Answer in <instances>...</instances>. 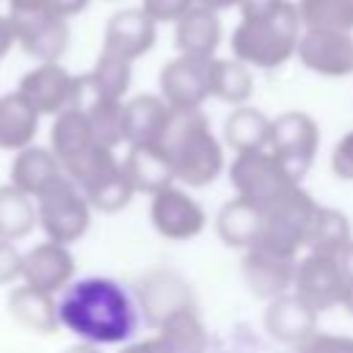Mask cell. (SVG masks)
Masks as SVG:
<instances>
[{
    "label": "cell",
    "instance_id": "obj_1",
    "mask_svg": "<svg viewBox=\"0 0 353 353\" xmlns=\"http://www.w3.org/2000/svg\"><path fill=\"white\" fill-rule=\"evenodd\" d=\"M138 303L119 281L85 276L72 281L58 298L61 328L88 345H127L138 331Z\"/></svg>",
    "mask_w": 353,
    "mask_h": 353
},
{
    "label": "cell",
    "instance_id": "obj_2",
    "mask_svg": "<svg viewBox=\"0 0 353 353\" xmlns=\"http://www.w3.org/2000/svg\"><path fill=\"white\" fill-rule=\"evenodd\" d=\"M303 33L295 3L290 0H243L240 22L232 30V58L254 69H279L287 63Z\"/></svg>",
    "mask_w": 353,
    "mask_h": 353
},
{
    "label": "cell",
    "instance_id": "obj_3",
    "mask_svg": "<svg viewBox=\"0 0 353 353\" xmlns=\"http://www.w3.org/2000/svg\"><path fill=\"white\" fill-rule=\"evenodd\" d=\"M157 146L168 154L176 185L182 188H207L226 168L223 141L215 138L201 110H171Z\"/></svg>",
    "mask_w": 353,
    "mask_h": 353
},
{
    "label": "cell",
    "instance_id": "obj_4",
    "mask_svg": "<svg viewBox=\"0 0 353 353\" xmlns=\"http://www.w3.org/2000/svg\"><path fill=\"white\" fill-rule=\"evenodd\" d=\"M317 210L320 204L312 199L309 190H303V185L292 188L287 196H281L276 204L265 210V226L256 245L298 259V251L306 248V237Z\"/></svg>",
    "mask_w": 353,
    "mask_h": 353
},
{
    "label": "cell",
    "instance_id": "obj_5",
    "mask_svg": "<svg viewBox=\"0 0 353 353\" xmlns=\"http://www.w3.org/2000/svg\"><path fill=\"white\" fill-rule=\"evenodd\" d=\"M229 182L234 188V196L248 199L262 212L301 185L270 149L234 154L229 165Z\"/></svg>",
    "mask_w": 353,
    "mask_h": 353
},
{
    "label": "cell",
    "instance_id": "obj_6",
    "mask_svg": "<svg viewBox=\"0 0 353 353\" xmlns=\"http://www.w3.org/2000/svg\"><path fill=\"white\" fill-rule=\"evenodd\" d=\"M36 207H39V229L52 243L72 245L91 226L94 210L85 199V193L69 176L58 179L50 190H44L36 199Z\"/></svg>",
    "mask_w": 353,
    "mask_h": 353
},
{
    "label": "cell",
    "instance_id": "obj_7",
    "mask_svg": "<svg viewBox=\"0 0 353 353\" xmlns=\"http://www.w3.org/2000/svg\"><path fill=\"white\" fill-rule=\"evenodd\" d=\"M135 303L143 323L157 331L174 314L196 309V292L182 273L152 268L135 281Z\"/></svg>",
    "mask_w": 353,
    "mask_h": 353
},
{
    "label": "cell",
    "instance_id": "obj_8",
    "mask_svg": "<svg viewBox=\"0 0 353 353\" xmlns=\"http://www.w3.org/2000/svg\"><path fill=\"white\" fill-rule=\"evenodd\" d=\"M284 168L301 182L320 149V127L303 110H284L270 124V146H268Z\"/></svg>",
    "mask_w": 353,
    "mask_h": 353
},
{
    "label": "cell",
    "instance_id": "obj_9",
    "mask_svg": "<svg viewBox=\"0 0 353 353\" xmlns=\"http://www.w3.org/2000/svg\"><path fill=\"white\" fill-rule=\"evenodd\" d=\"M157 85L171 110H201L212 97V58L176 55L160 69Z\"/></svg>",
    "mask_w": 353,
    "mask_h": 353
},
{
    "label": "cell",
    "instance_id": "obj_10",
    "mask_svg": "<svg viewBox=\"0 0 353 353\" xmlns=\"http://www.w3.org/2000/svg\"><path fill=\"white\" fill-rule=\"evenodd\" d=\"M149 221H152V229L160 237H165L171 243H188V240H193L204 232L207 212L190 196L188 188L171 185V188H163L160 193L152 196Z\"/></svg>",
    "mask_w": 353,
    "mask_h": 353
},
{
    "label": "cell",
    "instance_id": "obj_11",
    "mask_svg": "<svg viewBox=\"0 0 353 353\" xmlns=\"http://www.w3.org/2000/svg\"><path fill=\"white\" fill-rule=\"evenodd\" d=\"M17 44L39 63H55L69 47V22L52 11H11Z\"/></svg>",
    "mask_w": 353,
    "mask_h": 353
},
{
    "label": "cell",
    "instance_id": "obj_12",
    "mask_svg": "<svg viewBox=\"0 0 353 353\" xmlns=\"http://www.w3.org/2000/svg\"><path fill=\"white\" fill-rule=\"evenodd\" d=\"M292 292L301 301H306L320 314V312H328V309L342 306L345 292H347V279L342 276V270H339V265H336L334 256L306 251L298 259Z\"/></svg>",
    "mask_w": 353,
    "mask_h": 353
},
{
    "label": "cell",
    "instance_id": "obj_13",
    "mask_svg": "<svg viewBox=\"0 0 353 353\" xmlns=\"http://www.w3.org/2000/svg\"><path fill=\"white\" fill-rule=\"evenodd\" d=\"M295 55L303 69L320 77H347L353 74V33L303 28Z\"/></svg>",
    "mask_w": 353,
    "mask_h": 353
},
{
    "label": "cell",
    "instance_id": "obj_14",
    "mask_svg": "<svg viewBox=\"0 0 353 353\" xmlns=\"http://www.w3.org/2000/svg\"><path fill=\"white\" fill-rule=\"evenodd\" d=\"M240 270H243V281H245L248 292L268 303V301H273L279 295L292 292L298 259L273 254V251H268L262 245H254V248L243 251Z\"/></svg>",
    "mask_w": 353,
    "mask_h": 353
},
{
    "label": "cell",
    "instance_id": "obj_15",
    "mask_svg": "<svg viewBox=\"0 0 353 353\" xmlns=\"http://www.w3.org/2000/svg\"><path fill=\"white\" fill-rule=\"evenodd\" d=\"M74 270L77 265L69 245L44 240L22 251V281L50 295H61L74 281Z\"/></svg>",
    "mask_w": 353,
    "mask_h": 353
},
{
    "label": "cell",
    "instance_id": "obj_16",
    "mask_svg": "<svg viewBox=\"0 0 353 353\" xmlns=\"http://www.w3.org/2000/svg\"><path fill=\"white\" fill-rule=\"evenodd\" d=\"M154 39H157V22L143 8H124L108 19L102 52L132 63L154 47Z\"/></svg>",
    "mask_w": 353,
    "mask_h": 353
},
{
    "label": "cell",
    "instance_id": "obj_17",
    "mask_svg": "<svg viewBox=\"0 0 353 353\" xmlns=\"http://www.w3.org/2000/svg\"><path fill=\"white\" fill-rule=\"evenodd\" d=\"M74 83H77V77L69 74V72L55 61V63H39L36 69L25 72L17 91H19L41 116H58V113H63L66 108H72Z\"/></svg>",
    "mask_w": 353,
    "mask_h": 353
},
{
    "label": "cell",
    "instance_id": "obj_18",
    "mask_svg": "<svg viewBox=\"0 0 353 353\" xmlns=\"http://www.w3.org/2000/svg\"><path fill=\"white\" fill-rule=\"evenodd\" d=\"M317 317L320 314L306 301H301L295 292H287V295L268 301L262 323H265V331L270 339L298 347L317 331Z\"/></svg>",
    "mask_w": 353,
    "mask_h": 353
},
{
    "label": "cell",
    "instance_id": "obj_19",
    "mask_svg": "<svg viewBox=\"0 0 353 353\" xmlns=\"http://www.w3.org/2000/svg\"><path fill=\"white\" fill-rule=\"evenodd\" d=\"M63 176H66L63 163L55 157V152L50 146H36V143L19 149L8 168V182L33 199H39Z\"/></svg>",
    "mask_w": 353,
    "mask_h": 353
},
{
    "label": "cell",
    "instance_id": "obj_20",
    "mask_svg": "<svg viewBox=\"0 0 353 353\" xmlns=\"http://www.w3.org/2000/svg\"><path fill=\"white\" fill-rule=\"evenodd\" d=\"M6 306H8V314L30 334H39V336H50L61 328V320H58V298L44 292V290H36L30 284H17L11 287L8 298H6Z\"/></svg>",
    "mask_w": 353,
    "mask_h": 353
},
{
    "label": "cell",
    "instance_id": "obj_21",
    "mask_svg": "<svg viewBox=\"0 0 353 353\" xmlns=\"http://www.w3.org/2000/svg\"><path fill=\"white\" fill-rule=\"evenodd\" d=\"M262 226H265V212L240 196L223 201L221 210L215 212V234L229 248H240V251L254 248L262 237Z\"/></svg>",
    "mask_w": 353,
    "mask_h": 353
},
{
    "label": "cell",
    "instance_id": "obj_22",
    "mask_svg": "<svg viewBox=\"0 0 353 353\" xmlns=\"http://www.w3.org/2000/svg\"><path fill=\"white\" fill-rule=\"evenodd\" d=\"M121 165H124L130 182L135 185L138 193L154 196L163 188L176 185L174 165H171L168 154L157 143H135V146H127V154H124Z\"/></svg>",
    "mask_w": 353,
    "mask_h": 353
},
{
    "label": "cell",
    "instance_id": "obj_23",
    "mask_svg": "<svg viewBox=\"0 0 353 353\" xmlns=\"http://www.w3.org/2000/svg\"><path fill=\"white\" fill-rule=\"evenodd\" d=\"M171 119V108L160 94H138L124 102V143H157Z\"/></svg>",
    "mask_w": 353,
    "mask_h": 353
},
{
    "label": "cell",
    "instance_id": "obj_24",
    "mask_svg": "<svg viewBox=\"0 0 353 353\" xmlns=\"http://www.w3.org/2000/svg\"><path fill=\"white\" fill-rule=\"evenodd\" d=\"M174 44L179 55H196V58H215V50L221 44V19L218 11L193 6L179 22H174Z\"/></svg>",
    "mask_w": 353,
    "mask_h": 353
},
{
    "label": "cell",
    "instance_id": "obj_25",
    "mask_svg": "<svg viewBox=\"0 0 353 353\" xmlns=\"http://www.w3.org/2000/svg\"><path fill=\"white\" fill-rule=\"evenodd\" d=\"M39 119L41 113L19 91L3 94L0 97V149L19 152L30 146L39 132Z\"/></svg>",
    "mask_w": 353,
    "mask_h": 353
},
{
    "label": "cell",
    "instance_id": "obj_26",
    "mask_svg": "<svg viewBox=\"0 0 353 353\" xmlns=\"http://www.w3.org/2000/svg\"><path fill=\"white\" fill-rule=\"evenodd\" d=\"M270 124H273V119H268L262 110H256L251 105H240L223 119V138L221 141L234 154L262 152L270 146Z\"/></svg>",
    "mask_w": 353,
    "mask_h": 353
},
{
    "label": "cell",
    "instance_id": "obj_27",
    "mask_svg": "<svg viewBox=\"0 0 353 353\" xmlns=\"http://www.w3.org/2000/svg\"><path fill=\"white\" fill-rule=\"evenodd\" d=\"M39 226L36 199L14 188L11 182L0 185V240H22Z\"/></svg>",
    "mask_w": 353,
    "mask_h": 353
},
{
    "label": "cell",
    "instance_id": "obj_28",
    "mask_svg": "<svg viewBox=\"0 0 353 353\" xmlns=\"http://www.w3.org/2000/svg\"><path fill=\"white\" fill-rule=\"evenodd\" d=\"M91 143H94L91 124L80 108H66L63 113L55 116V121L50 127V149L55 152V157L61 163L72 160L74 154H80Z\"/></svg>",
    "mask_w": 353,
    "mask_h": 353
},
{
    "label": "cell",
    "instance_id": "obj_29",
    "mask_svg": "<svg viewBox=\"0 0 353 353\" xmlns=\"http://www.w3.org/2000/svg\"><path fill=\"white\" fill-rule=\"evenodd\" d=\"M254 94V77L251 66H245L237 58H212V97L240 108Z\"/></svg>",
    "mask_w": 353,
    "mask_h": 353
},
{
    "label": "cell",
    "instance_id": "obj_30",
    "mask_svg": "<svg viewBox=\"0 0 353 353\" xmlns=\"http://www.w3.org/2000/svg\"><path fill=\"white\" fill-rule=\"evenodd\" d=\"M350 240H353V232H350L347 215L334 207H320L306 237V251L336 256Z\"/></svg>",
    "mask_w": 353,
    "mask_h": 353
},
{
    "label": "cell",
    "instance_id": "obj_31",
    "mask_svg": "<svg viewBox=\"0 0 353 353\" xmlns=\"http://www.w3.org/2000/svg\"><path fill=\"white\" fill-rule=\"evenodd\" d=\"M154 334L163 339L168 353H207V347H210V336L199 317V309L174 314Z\"/></svg>",
    "mask_w": 353,
    "mask_h": 353
},
{
    "label": "cell",
    "instance_id": "obj_32",
    "mask_svg": "<svg viewBox=\"0 0 353 353\" xmlns=\"http://www.w3.org/2000/svg\"><path fill=\"white\" fill-rule=\"evenodd\" d=\"M119 165H121V160L116 157V149L91 143L88 149H83L80 154H74L72 160L63 163V174H66L80 190H88V188H94L97 182H102L108 174H113Z\"/></svg>",
    "mask_w": 353,
    "mask_h": 353
},
{
    "label": "cell",
    "instance_id": "obj_33",
    "mask_svg": "<svg viewBox=\"0 0 353 353\" xmlns=\"http://www.w3.org/2000/svg\"><path fill=\"white\" fill-rule=\"evenodd\" d=\"M295 8L303 28L353 33V0H298Z\"/></svg>",
    "mask_w": 353,
    "mask_h": 353
},
{
    "label": "cell",
    "instance_id": "obj_34",
    "mask_svg": "<svg viewBox=\"0 0 353 353\" xmlns=\"http://www.w3.org/2000/svg\"><path fill=\"white\" fill-rule=\"evenodd\" d=\"M83 193H85V199H88V204H91L94 212L116 215V212H121V210L130 207V201H132V196H135L138 190H135V185L130 182L124 165H119L113 174H108L102 182H97L94 188H88V190H83Z\"/></svg>",
    "mask_w": 353,
    "mask_h": 353
},
{
    "label": "cell",
    "instance_id": "obj_35",
    "mask_svg": "<svg viewBox=\"0 0 353 353\" xmlns=\"http://www.w3.org/2000/svg\"><path fill=\"white\" fill-rule=\"evenodd\" d=\"M88 74H91V80L97 83V88L105 97L124 102V97L130 91V83H132V63L130 61H121L116 55L99 52V58H97V63H94V69Z\"/></svg>",
    "mask_w": 353,
    "mask_h": 353
},
{
    "label": "cell",
    "instance_id": "obj_36",
    "mask_svg": "<svg viewBox=\"0 0 353 353\" xmlns=\"http://www.w3.org/2000/svg\"><path fill=\"white\" fill-rule=\"evenodd\" d=\"M295 353H353V336L347 334H328L314 331L306 342L295 347Z\"/></svg>",
    "mask_w": 353,
    "mask_h": 353
},
{
    "label": "cell",
    "instance_id": "obj_37",
    "mask_svg": "<svg viewBox=\"0 0 353 353\" xmlns=\"http://www.w3.org/2000/svg\"><path fill=\"white\" fill-rule=\"evenodd\" d=\"M193 6H196V0H143L141 8L154 22H179Z\"/></svg>",
    "mask_w": 353,
    "mask_h": 353
},
{
    "label": "cell",
    "instance_id": "obj_38",
    "mask_svg": "<svg viewBox=\"0 0 353 353\" xmlns=\"http://www.w3.org/2000/svg\"><path fill=\"white\" fill-rule=\"evenodd\" d=\"M331 171L342 182H353V130H347L331 149Z\"/></svg>",
    "mask_w": 353,
    "mask_h": 353
},
{
    "label": "cell",
    "instance_id": "obj_39",
    "mask_svg": "<svg viewBox=\"0 0 353 353\" xmlns=\"http://www.w3.org/2000/svg\"><path fill=\"white\" fill-rule=\"evenodd\" d=\"M22 281V251L11 240H0V287Z\"/></svg>",
    "mask_w": 353,
    "mask_h": 353
},
{
    "label": "cell",
    "instance_id": "obj_40",
    "mask_svg": "<svg viewBox=\"0 0 353 353\" xmlns=\"http://www.w3.org/2000/svg\"><path fill=\"white\" fill-rule=\"evenodd\" d=\"M119 353H168V347L163 345V339L154 334V336H146V339H132L127 345L119 347Z\"/></svg>",
    "mask_w": 353,
    "mask_h": 353
},
{
    "label": "cell",
    "instance_id": "obj_41",
    "mask_svg": "<svg viewBox=\"0 0 353 353\" xmlns=\"http://www.w3.org/2000/svg\"><path fill=\"white\" fill-rule=\"evenodd\" d=\"M17 44V36H14V25H11V17H0V58H6V52Z\"/></svg>",
    "mask_w": 353,
    "mask_h": 353
},
{
    "label": "cell",
    "instance_id": "obj_42",
    "mask_svg": "<svg viewBox=\"0 0 353 353\" xmlns=\"http://www.w3.org/2000/svg\"><path fill=\"white\" fill-rule=\"evenodd\" d=\"M336 259V265H339V270H342V276L347 279V284H353V240L334 256Z\"/></svg>",
    "mask_w": 353,
    "mask_h": 353
},
{
    "label": "cell",
    "instance_id": "obj_43",
    "mask_svg": "<svg viewBox=\"0 0 353 353\" xmlns=\"http://www.w3.org/2000/svg\"><path fill=\"white\" fill-rule=\"evenodd\" d=\"M196 6H204V8H212V11H223V8H232V6H243V0H196Z\"/></svg>",
    "mask_w": 353,
    "mask_h": 353
},
{
    "label": "cell",
    "instance_id": "obj_44",
    "mask_svg": "<svg viewBox=\"0 0 353 353\" xmlns=\"http://www.w3.org/2000/svg\"><path fill=\"white\" fill-rule=\"evenodd\" d=\"M63 353H102V347L88 345V342H74V345H69Z\"/></svg>",
    "mask_w": 353,
    "mask_h": 353
},
{
    "label": "cell",
    "instance_id": "obj_45",
    "mask_svg": "<svg viewBox=\"0 0 353 353\" xmlns=\"http://www.w3.org/2000/svg\"><path fill=\"white\" fill-rule=\"evenodd\" d=\"M342 309L353 317V284H347V292H345V301H342Z\"/></svg>",
    "mask_w": 353,
    "mask_h": 353
}]
</instances>
